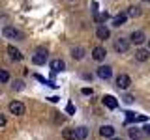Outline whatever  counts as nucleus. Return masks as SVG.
I'll return each mask as SVG.
<instances>
[{
    "instance_id": "5",
    "label": "nucleus",
    "mask_w": 150,
    "mask_h": 140,
    "mask_svg": "<svg viewBox=\"0 0 150 140\" xmlns=\"http://www.w3.org/2000/svg\"><path fill=\"white\" fill-rule=\"evenodd\" d=\"M2 34L8 37V39H23V32H19L17 28H13V26H6L2 30Z\"/></svg>"
},
{
    "instance_id": "18",
    "label": "nucleus",
    "mask_w": 150,
    "mask_h": 140,
    "mask_svg": "<svg viewBox=\"0 0 150 140\" xmlns=\"http://www.w3.org/2000/svg\"><path fill=\"white\" fill-rule=\"evenodd\" d=\"M71 56H73V60H83L84 58V49H83V47H73V49H71Z\"/></svg>"
},
{
    "instance_id": "3",
    "label": "nucleus",
    "mask_w": 150,
    "mask_h": 140,
    "mask_svg": "<svg viewBox=\"0 0 150 140\" xmlns=\"http://www.w3.org/2000/svg\"><path fill=\"white\" fill-rule=\"evenodd\" d=\"M47 62V49H38L34 56H32V64L36 65H43Z\"/></svg>"
},
{
    "instance_id": "2",
    "label": "nucleus",
    "mask_w": 150,
    "mask_h": 140,
    "mask_svg": "<svg viewBox=\"0 0 150 140\" xmlns=\"http://www.w3.org/2000/svg\"><path fill=\"white\" fill-rule=\"evenodd\" d=\"M131 86V77L129 75H118V77H116V88H118V90H128V88Z\"/></svg>"
},
{
    "instance_id": "24",
    "label": "nucleus",
    "mask_w": 150,
    "mask_h": 140,
    "mask_svg": "<svg viewBox=\"0 0 150 140\" xmlns=\"http://www.w3.org/2000/svg\"><path fill=\"white\" fill-rule=\"evenodd\" d=\"M66 112H68V114H75V106L71 105V103H68V106H66Z\"/></svg>"
},
{
    "instance_id": "8",
    "label": "nucleus",
    "mask_w": 150,
    "mask_h": 140,
    "mask_svg": "<svg viewBox=\"0 0 150 140\" xmlns=\"http://www.w3.org/2000/svg\"><path fill=\"white\" fill-rule=\"evenodd\" d=\"M96 37H98V39H101V41L109 39V37H111V30L105 24H98V28H96Z\"/></svg>"
},
{
    "instance_id": "12",
    "label": "nucleus",
    "mask_w": 150,
    "mask_h": 140,
    "mask_svg": "<svg viewBox=\"0 0 150 140\" xmlns=\"http://www.w3.org/2000/svg\"><path fill=\"white\" fill-rule=\"evenodd\" d=\"M150 58V50L148 49H137L135 50V60L137 62H146Z\"/></svg>"
},
{
    "instance_id": "26",
    "label": "nucleus",
    "mask_w": 150,
    "mask_h": 140,
    "mask_svg": "<svg viewBox=\"0 0 150 140\" xmlns=\"http://www.w3.org/2000/svg\"><path fill=\"white\" fill-rule=\"evenodd\" d=\"M81 93H83V95H92V93H94V90H92V88H83V90H81Z\"/></svg>"
},
{
    "instance_id": "7",
    "label": "nucleus",
    "mask_w": 150,
    "mask_h": 140,
    "mask_svg": "<svg viewBox=\"0 0 150 140\" xmlns=\"http://www.w3.org/2000/svg\"><path fill=\"white\" fill-rule=\"evenodd\" d=\"M105 56H107L105 47L98 45V47H94V49H92V60H96V62H103V60H105Z\"/></svg>"
},
{
    "instance_id": "21",
    "label": "nucleus",
    "mask_w": 150,
    "mask_h": 140,
    "mask_svg": "<svg viewBox=\"0 0 150 140\" xmlns=\"http://www.w3.org/2000/svg\"><path fill=\"white\" fill-rule=\"evenodd\" d=\"M0 82H9V71L0 69Z\"/></svg>"
},
{
    "instance_id": "4",
    "label": "nucleus",
    "mask_w": 150,
    "mask_h": 140,
    "mask_svg": "<svg viewBox=\"0 0 150 140\" xmlns=\"http://www.w3.org/2000/svg\"><path fill=\"white\" fill-rule=\"evenodd\" d=\"M144 41H146V36H144L143 30H133V32L129 34V43L141 45V43H144Z\"/></svg>"
},
{
    "instance_id": "28",
    "label": "nucleus",
    "mask_w": 150,
    "mask_h": 140,
    "mask_svg": "<svg viewBox=\"0 0 150 140\" xmlns=\"http://www.w3.org/2000/svg\"><path fill=\"white\" fill-rule=\"evenodd\" d=\"M143 133L144 134H150V125H144V127H143Z\"/></svg>"
},
{
    "instance_id": "9",
    "label": "nucleus",
    "mask_w": 150,
    "mask_h": 140,
    "mask_svg": "<svg viewBox=\"0 0 150 140\" xmlns=\"http://www.w3.org/2000/svg\"><path fill=\"white\" fill-rule=\"evenodd\" d=\"M9 112L15 114V116H23L25 114V105L21 101H11L9 103Z\"/></svg>"
},
{
    "instance_id": "30",
    "label": "nucleus",
    "mask_w": 150,
    "mask_h": 140,
    "mask_svg": "<svg viewBox=\"0 0 150 140\" xmlns=\"http://www.w3.org/2000/svg\"><path fill=\"white\" fill-rule=\"evenodd\" d=\"M148 50H150V39H148Z\"/></svg>"
},
{
    "instance_id": "17",
    "label": "nucleus",
    "mask_w": 150,
    "mask_h": 140,
    "mask_svg": "<svg viewBox=\"0 0 150 140\" xmlns=\"http://www.w3.org/2000/svg\"><path fill=\"white\" fill-rule=\"evenodd\" d=\"M73 131H75V138H77V140H84V138L88 136V129L83 127V125H81V127H77V129H73Z\"/></svg>"
},
{
    "instance_id": "13",
    "label": "nucleus",
    "mask_w": 150,
    "mask_h": 140,
    "mask_svg": "<svg viewBox=\"0 0 150 140\" xmlns=\"http://www.w3.org/2000/svg\"><path fill=\"white\" fill-rule=\"evenodd\" d=\"M66 69V64H64V60H60V58H56L51 62V71L53 73H60V71H64Z\"/></svg>"
},
{
    "instance_id": "10",
    "label": "nucleus",
    "mask_w": 150,
    "mask_h": 140,
    "mask_svg": "<svg viewBox=\"0 0 150 140\" xmlns=\"http://www.w3.org/2000/svg\"><path fill=\"white\" fill-rule=\"evenodd\" d=\"M101 101H103V105H105L107 108H111V110H115L116 106H118V101H116V97H112V95H103Z\"/></svg>"
},
{
    "instance_id": "25",
    "label": "nucleus",
    "mask_w": 150,
    "mask_h": 140,
    "mask_svg": "<svg viewBox=\"0 0 150 140\" xmlns=\"http://www.w3.org/2000/svg\"><path fill=\"white\" fill-rule=\"evenodd\" d=\"M122 99H124V103H126V105H131V103H133V95H124Z\"/></svg>"
},
{
    "instance_id": "15",
    "label": "nucleus",
    "mask_w": 150,
    "mask_h": 140,
    "mask_svg": "<svg viewBox=\"0 0 150 140\" xmlns=\"http://www.w3.org/2000/svg\"><path fill=\"white\" fill-rule=\"evenodd\" d=\"M126 21H128V15H126V13H118V15L112 19V26H115V28H120V26L126 24Z\"/></svg>"
},
{
    "instance_id": "32",
    "label": "nucleus",
    "mask_w": 150,
    "mask_h": 140,
    "mask_svg": "<svg viewBox=\"0 0 150 140\" xmlns=\"http://www.w3.org/2000/svg\"><path fill=\"white\" fill-rule=\"evenodd\" d=\"M146 2H150V0H146Z\"/></svg>"
},
{
    "instance_id": "27",
    "label": "nucleus",
    "mask_w": 150,
    "mask_h": 140,
    "mask_svg": "<svg viewBox=\"0 0 150 140\" xmlns=\"http://www.w3.org/2000/svg\"><path fill=\"white\" fill-rule=\"evenodd\" d=\"M4 125H6V116L0 114V127H4Z\"/></svg>"
},
{
    "instance_id": "29",
    "label": "nucleus",
    "mask_w": 150,
    "mask_h": 140,
    "mask_svg": "<svg viewBox=\"0 0 150 140\" xmlns=\"http://www.w3.org/2000/svg\"><path fill=\"white\" fill-rule=\"evenodd\" d=\"M109 140H122V138H120V136H111Z\"/></svg>"
},
{
    "instance_id": "31",
    "label": "nucleus",
    "mask_w": 150,
    "mask_h": 140,
    "mask_svg": "<svg viewBox=\"0 0 150 140\" xmlns=\"http://www.w3.org/2000/svg\"><path fill=\"white\" fill-rule=\"evenodd\" d=\"M69 2H73V0H69Z\"/></svg>"
},
{
    "instance_id": "14",
    "label": "nucleus",
    "mask_w": 150,
    "mask_h": 140,
    "mask_svg": "<svg viewBox=\"0 0 150 140\" xmlns=\"http://www.w3.org/2000/svg\"><path fill=\"white\" fill-rule=\"evenodd\" d=\"M115 133H116V129L112 127V125H101V127H100V134H101V136H105V138L115 136Z\"/></svg>"
},
{
    "instance_id": "19",
    "label": "nucleus",
    "mask_w": 150,
    "mask_h": 140,
    "mask_svg": "<svg viewBox=\"0 0 150 140\" xmlns=\"http://www.w3.org/2000/svg\"><path fill=\"white\" fill-rule=\"evenodd\" d=\"M62 138L64 140H75V131L73 129H64L62 131Z\"/></svg>"
},
{
    "instance_id": "16",
    "label": "nucleus",
    "mask_w": 150,
    "mask_h": 140,
    "mask_svg": "<svg viewBox=\"0 0 150 140\" xmlns=\"http://www.w3.org/2000/svg\"><path fill=\"white\" fill-rule=\"evenodd\" d=\"M128 134H129L131 140H141V138L144 136V133H143L139 127H129V129H128Z\"/></svg>"
},
{
    "instance_id": "23",
    "label": "nucleus",
    "mask_w": 150,
    "mask_h": 140,
    "mask_svg": "<svg viewBox=\"0 0 150 140\" xmlns=\"http://www.w3.org/2000/svg\"><path fill=\"white\" fill-rule=\"evenodd\" d=\"M126 118H128L126 123H131V121H135V114H133V112H126Z\"/></svg>"
},
{
    "instance_id": "22",
    "label": "nucleus",
    "mask_w": 150,
    "mask_h": 140,
    "mask_svg": "<svg viewBox=\"0 0 150 140\" xmlns=\"http://www.w3.org/2000/svg\"><path fill=\"white\" fill-rule=\"evenodd\" d=\"M23 88H25V82H23V80H15V82H13V90L21 92Z\"/></svg>"
},
{
    "instance_id": "6",
    "label": "nucleus",
    "mask_w": 150,
    "mask_h": 140,
    "mask_svg": "<svg viewBox=\"0 0 150 140\" xmlns=\"http://www.w3.org/2000/svg\"><path fill=\"white\" fill-rule=\"evenodd\" d=\"M96 75L101 78V80H109V78L112 77V67H111V65H100L98 71H96Z\"/></svg>"
},
{
    "instance_id": "1",
    "label": "nucleus",
    "mask_w": 150,
    "mask_h": 140,
    "mask_svg": "<svg viewBox=\"0 0 150 140\" xmlns=\"http://www.w3.org/2000/svg\"><path fill=\"white\" fill-rule=\"evenodd\" d=\"M112 47H115V50H116L118 54L128 52V49H129V39H124V37H116L115 43H112Z\"/></svg>"
},
{
    "instance_id": "11",
    "label": "nucleus",
    "mask_w": 150,
    "mask_h": 140,
    "mask_svg": "<svg viewBox=\"0 0 150 140\" xmlns=\"http://www.w3.org/2000/svg\"><path fill=\"white\" fill-rule=\"evenodd\" d=\"M8 54H9V58L15 60V62H21V60H23L21 50H19L17 47H13V45H8Z\"/></svg>"
},
{
    "instance_id": "20",
    "label": "nucleus",
    "mask_w": 150,
    "mask_h": 140,
    "mask_svg": "<svg viewBox=\"0 0 150 140\" xmlns=\"http://www.w3.org/2000/svg\"><path fill=\"white\" fill-rule=\"evenodd\" d=\"M128 17H139L141 15V9L137 8V6H131L129 9H128V13H126Z\"/></svg>"
}]
</instances>
